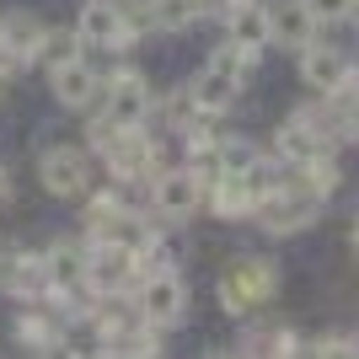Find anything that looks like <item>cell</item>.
I'll return each mask as SVG.
<instances>
[{"instance_id":"obj_10","label":"cell","mask_w":359,"mask_h":359,"mask_svg":"<svg viewBox=\"0 0 359 359\" xmlns=\"http://www.w3.org/2000/svg\"><path fill=\"white\" fill-rule=\"evenodd\" d=\"M198 194H204V182L177 166V172H156V215L161 220H188L198 210Z\"/></svg>"},{"instance_id":"obj_7","label":"cell","mask_w":359,"mask_h":359,"mask_svg":"<svg viewBox=\"0 0 359 359\" xmlns=\"http://www.w3.org/2000/svg\"><path fill=\"white\" fill-rule=\"evenodd\" d=\"M38 177H43V188L54 198H81L86 194V156L81 150H70V145H60V150H43V161H38Z\"/></svg>"},{"instance_id":"obj_23","label":"cell","mask_w":359,"mask_h":359,"mask_svg":"<svg viewBox=\"0 0 359 359\" xmlns=\"http://www.w3.org/2000/svg\"><path fill=\"white\" fill-rule=\"evenodd\" d=\"M252 48H241V43H225V48H215L210 54V65L215 70H225V75H236V81H247V70H252Z\"/></svg>"},{"instance_id":"obj_1","label":"cell","mask_w":359,"mask_h":359,"mask_svg":"<svg viewBox=\"0 0 359 359\" xmlns=\"http://www.w3.org/2000/svg\"><path fill=\"white\" fill-rule=\"evenodd\" d=\"M273 295H279V269H273L269 257H236V263H225L220 306L231 316H252L257 306H269Z\"/></svg>"},{"instance_id":"obj_29","label":"cell","mask_w":359,"mask_h":359,"mask_svg":"<svg viewBox=\"0 0 359 359\" xmlns=\"http://www.w3.org/2000/svg\"><path fill=\"white\" fill-rule=\"evenodd\" d=\"M6 204H11V172L0 166V210H6Z\"/></svg>"},{"instance_id":"obj_21","label":"cell","mask_w":359,"mask_h":359,"mask_svg":"<svg viewBox=\"0 0 359 359\" xmlns=\"http://www.w3.org/2000/svg\"><path fill=\"white\" fill-rule=\"evenodd\" d=\"M43 279L48 285H75V279H81V252H75V247H54V252L43 257Z\"/></svg>"},{"instance_id":"obj_22","label":"cell","mask_w":359,"mask_h":359,"mask_svg":"<svg viewBox=\"0 0 359 359\" xmlns=\"http://www.w3.org/2000/svg\"><path fill=\"white\" fill-rule=\"evenodd\" d=\"M150 16H156V27H166V32H182V27H194V22H198V11L188 6V0H156Z\"/></svg>"},{"instance_id":"obj_20","label":"cell","mask_w":359,"mask_h":359,"mask_svg":"<svg viewBox=\"0 0 359 359\" xmlns=\"http://www.w3.org/2000/svg\"><path fill=\"white\" fill-rule=\"evenodd\" d=\"M38 60H43L48 70H60V65L81 60V38H75V32H43V43H38Z\"/></svg>"},{"instance_id":"obj_28","label":"cell","mask_w":359,"mask_h":359,"mask_svg":"<svg viewBox=\"0 0 359 359\" xmlns=\"http://www.w3.org/2000/svg\"><path fill=\"white\" fill-rule=\"evenodd\" d=\"M316 354H354V338L338 332V338H327V344H316Z\"/></svg>"},{"instance_id":"obj_8","label":"cell","mask_w":359,"mask_h":359,"mask_svg":"<svg viewBox=\"0 0 359 359\" xmlns=\"http://www.w3.org/2000/svg\"><path fill=\"white\" fill-rule=\"evenodd\" d=\"M145 113H150V86L140 75H118L113 86H102V118L107 123L135 129V123H145Z\"/></svg>"},{"instance_id":"obj_2","label":"cell","mask_w":359,"mask_h":359,"mask_svg":"<svg viewBox=\"0 0 359 359\" xmlns=\"http://www.w3.org/2000/svg\"><path fill=\"white\" fill-rule=\"evenodd\" d=\"M102 161L118 182H140L145 172H156V145L140 135V123L135 129H113L107 145H102Z\"/></svg>"},{"instance_id":"obj_18","label":"cell","mask_w":359,"mask_h":359,"mask_svg":"<svg viewBox=\"0 0 359 359\" xmlns=\"http://www.w3.org/2000/svg\"><path fill=\"white\" fill-rule=\"evenodd\" d=\"M16 338H22L32 354H54V348H65L60 322H48V316H22V322H16Z\"/></svg>"},{"instance_id":"obj_9","label":"cell","mask_w":359,"mask_h":359,"mask_svg":"<svg viewBox=\"0 0 359 359\" xmlns=\"http://www.w3.org/2000/svg\"><path fill=\"white\" fill-rule=\"evenodd\" d=\"M300 54V75H306V86L311 91H332V86H344L348 75H354V65H348V54L344 48H332V43H306V48H295Z\"/></svg>"},{"instance_id":"obj_17","label":"cell","mask_w":359,"mask_h":359,"mask_svg":"<svg viewBox=\"0 0 359 359\" xmlns=\"http://www.w3.org/2000/svg\"><path fill=\"white\" fill-rule=\"evenodd\" d=\"M210 188H215V210H220L225 220H231V215H252L257 210V198H252V188H247L241 172H220Z\"/></svg>"},{"instance_id":"obj_13","label":"cell","mask_w":359,"mask_h":359,"mask_svg":"<svg viewBox=\"0 0 359 359\" xmlns=\"http://www.w3.org/2000/svg\"><path fill=\"white\" fill-rule=\"evenodd\" d=\"M43 22L32 11H16V16H0V54L11 65H27V60H38V43H43Z\"/></svg>"},{"instance_id":"obj_5","label":"cell","mask_w":359,"mask_h":359,"mask_svg":"<svg viewBox=\"0 0 359 359\" xmlns=\"http://www.w3.org/2000/svg\"><path fill=\"white\" fill-rule=\"evenodd\" d=\"M81 279H86L91 290H102V295H118L129 279H140L135 273V257H129V247L123 241H97V252L81 257Z\"/></svg>"},{"instance_id":"obj_25","label":"cell","mask_w":359,"mask_h":359,"mask_svg":"<svg viewBox=\"0 0 359 359\" xmlns=\"http://www.w3.org/2000/svg\"><path fill=\"white\" fill-rule=\"evenodd\" d=\"M198 118V102H194V91H177V97H166V123H172V129H188V123Z\"/></svg>"},{"instance_id":"obj_24","label":"cell","mask_w":359,"mask_h":359,"mask_svg":"<svg viewBox=\"0 0 359 359\" xmlns=\"http://www.w3.org/2000/svg\"><path fill=\"white\" fill-rule=\"evenodd\" d=\"M6 285L16 290V295H32V290H43L48 279H43V257H16V269H11V279Z\"/></svg>"},{"instance_id":"obj_26","label":"cell","mask_w":359,"mask_h":359,"mask_svg":"<svg viewBox=\"0 0 359 359\" xmlns=\"http://www.w3.org/2000/svg\"><path fill=\"white\" fill-rule=\"evenodd\" d=\"M252 161H257V150L247 145V140H225V145H220V166H225V172H247Z\"/></svg>"},{"instance_id":"obj_27","label":"cell","mask_w":359,"mask_h":359,"mask_svg":"<svg viewBox=\"0 0 359 359\" xmlns=\"http://www.w3.org/2000/svg\"><path fill=\"white\" fill-rule=\"evenodd\" d=\"M316 22H348L354 16V0H306Z\"/></svg>"},{"instance_id":"obj_6","label":"cell","mask_w":359,"mask_h":359,"mask_svg":"<svg viewBox=\"0 0 359 359\" xmlns=\"http://www.w3.org/2000/svg\"><path fill=\"white\" fill-rule=\"evenodd\" d=\"M75 38H81V43H102V48H129V43H135V32H129V22H123V11L113 6V0H91V6H81Z\"/></svg>"},{"instance_id":"obj_11","label":"cell","mask_w":359,"mask_h":359,"mask_svg":"<svg viewBox=\"0 0 359 359\" xmlns=\"http://www.w3.org/2000/svg\"><path fill=\"white\" fill-rule=\"evenodd\" d=\"M316 38V16L306 0H273L269 6V43L279 48H306Z\"/></svg>"},{"instance_id":"obj_4","label":"cell","mask_w":359,"mask_h":359,"mask_svg":"<svg viewBox=\"0 0 359 359\" xmlns=\"http://www.w3.org/2000/svg\"><path fill=\"white\" fill-rule=\"evenodd\" d=\"M316 210H322V198H316V194H306V188L295 194V188L285 182L279 194H269L263 204H257V215H263L257 225H263V231H273V236H290V231H300V225H311Z\"/></svg>"},{"instance_id":"obj_30","label":"cell","mask_w":359,"mask_h":359,"mask_svg":"<svg viewBox=\"0 0 359 359\" xmlns=\"http://www.w3.org/2000/svg\"><path fill=\"white\" fill-rule=\"evenodd\" d=\"M6 81H11V60L0 54V91H6Z\"/></svg>"},{"instance_id":"obj_15","label":"cell","mask_w":359,"mask_h":359,"mask_svg":"<svg viewBox=\"0 0 359 359\" xmlns=\"http://www.w3.org/2000/svg\"><path fill=\"white\" fill-rule=\"evenodd\" d=\"M54 75V97H60L65 107H86L97 91H102V75L91 70L86 60H70V65H60V70H48Z\"/></svg>"},{"instance_id":"obj_3","label":"cell","mask_w":359,"mask_h":359,"mask_svg":"<svg viewBox=\"0 0 359 359\" xmlns=\"http://www.w3.org/2000/svg\"><path fill=\"white\" fill-rule=\"evenodd\" d=\"M188 311V285H182L177 273H145V285H140V316H145L150 327H172L182 322Z\"/></svg>"},{"instance_id":"obj_16","label":"cell","mask_w":359,"mask_h":359,"mask_svg":"<svg viewBox=\"0 0 359 359\" xmlns=\"http://www.w3.org/2000/svg\"><path fill=\"white\" fill-rule=\"evenodd\" d=\"M236 91H241L236 75H225V70H215V65H204V70H198V81H194V102H198V113H225V107L236 102Z\"/></svg>"},{"instance_id":"obj_19","label":"cell","mask_w":359,"mask_h":359,"mask_svg":"<svg viewBox=\"0 0 359 359\" xmlns=\"http://www.w3.org/2000/svg\"><path fill=\"white\" fill-rule=\"evenodd\" d=\"M300 177H306V194L327 198V194H338L344 172H338V161H327V156H311V161H300Z\"/></svg>"},{"instance_id":"obj_12","label":"cell","mask_w":359,"mask_h":359,"mask_svg":"<svg viewBox=\"0 0 359 359\" xmlns=\"http://www.w3.org/2000/svg\"><path fill=\"white\" fill-rule=\"evenodd\" d=\"M279 156L285 161H311V156H327V135H322V123H316V113L311 107H300L295 118L279 129Z\"/></svg>"},{"instance_id":"obj_14","label":"cell","mask_w":359,"mask_h":359,"mask_svg":"<svg viewBox=\"0 0 359 359\" xmlns=\"http://www.w3.org/2000/svg\"><path fill=\"white\" fill-rule=\"evenodd\" d=\"M225 27H231V43L263 54V48H269V6H257V0H231Z\"/></svg>"},{"instance_id":"obj_31","label":"cell","mask_w":359,"mask_h":359,"mask_svg":"<svg viewBox=\"0 0 359 359\" xmlns=\"http://www.w3.org/2000/svg\"><path fill=\"white\" fill-rule=\"evenodd\" d=\"M188 6H194L198 16H204V11H215V0H188Z\"/></svg>"}]
</instances>
